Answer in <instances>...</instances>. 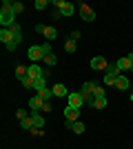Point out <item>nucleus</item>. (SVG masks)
Segmentation results:
<instances>
[{"label": "nucleus", "mask_w": 133, "mask_h": 149, "mask_svg": "<svg viewBox=\"0 0 133 149\" xmlns=\"http://www.w3.org/2000/svg\"><path fill=\"white\" fill-rule=\"evenodd\" d=\"M47 54H51V42H42V45H36V47H29V51H27L29 60H33L36 65H38V60H44Z\"/></svg>", "instance_id": "f257e3e1"}, {"label": "nucleus", "mask_w": 133, "mask_h": 149, "mask_svg": "<svg viewBox=\"0 0 133 149\" xmlns=\"http://www.w3.org/2000/svg\"><path fill=\"white\" fill-rule=\"evenodd\" d=\"M13 16H16V13H13V2L5 0V2H2V9H0V25H5L7 29L11 25H16V22H13Z\"/></svg>", "instance_id": "f03ea898"}, {"label": "nucleus", "mask_w": 133, "mask_h": 149, "mask_svg": "<svg viewBox=\"0 0 133 149\" xmlns=\"http://www.w3.org/2000/svg\"><path fill=\"white\" fill-rule=\"evenodd\" d=\"M120 78V69L115 67V65H111V67L107 69V74H104V78H102V82L107 85V87H115V80Z\"/></svg>", "instance_id": "7ed1b4c3"}, {"label": "nucleus", "mask_w": 133, "mask_h": 149, "mask_svg": "<svg viewBox=\"0 0 133 149\" xmlns=\"http://www.w3.org/2000/svg\"><path fill=\"white\" fill-rule=\"evenodd\" d=\"M53 7H58L60 16H73V11H76V5H71L67 0H53Z\"/></svg>", "instance_id": "20e7f679"}, {"label": "nucleus", "mask_w": 133, "mask_h": 149, "mask_svg": "<svg viewBox=\"0 0 133 149\" xmlns=\"http://www.w3.org/2000/svg\"><path fill=\"white\" fill-rule=\"evenodd\" d=\"M0 40L7 45V51H13L16 47H18V45L13 42V33H11V29H7V27H2V29H0Z\"/></svg>", "instance_id": "39448f33"}, {"label": "nucleus", "mask_w": 133, "mask_h": 149, "mask_svg": "<svg viewBox=\"0 0 133 149\" xmlns=\"http://www.w3.org/2000/svg\"><path fill=\"white\" fill-rule=\"evenodd\" d=\"M78 11H80V18H82L84 22H93V20H95V11H93V7H89V5H80V7H78Z\"/></svg>", "instance_id": "423d86ee"}, {"label": "nucleus", "mask_w": 133, "mask_h": 149, "mask_svg": "<svg viewBox=\"0 0 133 149\" xmlns=\"http://www.w3.org/2000/svg\"><path fill=\"white\" fill-rule=\"evenodd\" d=\"M113 65H115L118 69H120V71H127V69H131V67H133V51L129 54V56L120 58V60H115Z\"/></svg>", "instance_id": "0eeeda50"}, {"label": "nucleus", "mask_w": 133, "mask_h": 149, "mask_svg": "<svg viewBox=\"0 0 133 149\" xmlns=\"http://www.w3.org/2000/svg\"><path fill=\"white\" fill-rule=\"evenodd\" d=\"M91 69H93V71H107V69H109V62H107V58L95 56L93 60H91Z\"/></svg>", "instance_id": "6e6552de"}, {"label": "nucleus", "mask_w": 133, "mask_h": 149, "mask_svg": "<svg viewBox=\"0 0 133 149\" xmlns=\"http://www.w3.org/2000/svg\"><path fill=\"white\" fill-rule=\"evenodd\" d=\"M69 107H76V109H80V107L84 105V98H82V93L80 91H73V93H69Z\"/></svg>", "instance_id": "1a4fd4ad"}, {"label": "nucleus", "mask_w": 133, "mask_h": 149, "mask_svg": "<svg viewBox=\"0 0 133 149\" xmlns=\"http://www.w3.org/2000/svg\"><path fill=\"white\" fill-rule=\"evenodd\" d=\"M29 67V78H33V80H38V78H44V71L40 69V65H36V62H31V65H27Z\"/></svg>", "instance_id": "9d476101"}, {"label": "nucleus", "mask_w": 133, "mask_h": 149, "mask_svg": "<svg viewBox=\"0 0 133 149\" xmlns=\"http://www.w3.org/2000/svg\"><path fill=\"white\" fill-rule=\"evenodd\" d=\"M64 127L71 131H76V134H84V125L80 120H64Z\"/></svg>", "instance_id": "9b49d317"}, {"label": "nucleus", "mask_w": 133, "mask_h": 149, "mask_svg": "<svg viewBox=\"0 0 133 149\" xmlns=\"http://www.w3.org/2000/svg\"><path fill=\"white\" fill-rule=\"evenodd\" d=\"M51 91H53V96H58V98H69V89L64 87V85H60V82H56V85L51 87Z\"/></svg>", "instance_id": "f8f14e48"}, {"label": "nucleus", "mask_w": 133, "mask_h": 149, "mask_svg": "<svg viewBox=\"0 0 133 149\" xmlns=\"http://www.w3.org/2000/svg\"><path fill=\"white\" fill-rule=\"evenodd\" d=\"M42 105H44V100L40 98V96H33V98L29 100V109H31V113H38L40 109H42Z\"/></svg>", "instance_id": "ddd939ff"}, {"label": "nucleus", "mask_w": 133, "mask_h": 149, "mask_svg": "<svg viewBox=\"0 0 133 149\" xmlns=\"http://www.w3.org/2000/svg\"><path fill=\"white\" fill-rule=\"evenodd\" d=\"M64 120H78L80 118V109H76V107H69L67 105V109H64Z\"/></svg>", "instance_id": "4468645a"}, {"label": "nucleus", "mask_w": 133, "mask_h": 149, "mask_svg": "<svg viewBox=\"0 0 133 149\" xmlns=\"http://www.w3.org/2000/svg\"><path fill=\"white\" fill-rule=\"evenodd\" d=\"M9 29H11V33H13V42L16 45L22 42V29H20V25H11Z\"/></svg>", "instance_id": "2eb2a0df"}, {"label": "nucleus", "mask_w": 133, "mask_h": 149, "mask_svg": "<svg viewBox=\"0 0 133 149\" xmlns=\"http://www.w3.org/2000/svg\"><path fill=\"white\" fill-rule=\"evenodd\" d=\"M42 36L47 38V40H56V38H58V29H56V27H44Z\"/></svg>", "instance_id": "dca6fc26"}, {"label": "nucleus", "mask_w": 133, "mask_h": 149, "mask_svg": "<svg viewBox=\"0 0 133 149\" xmlns=\"http://www.w3.org/2000/svg\"><path fill=\"white\" fill-rule=\"evenodd\" d=\"M27 74H29V67H25V65H18V67H16V78H18V80L27 78Z\"/></svg>", "instance_id": "f3484780"}, {"label": "nucleus", "mask_w": 133, "mask_h": 149, "mask_svg": "<svg viewBox=\"0 0 133 149\" xmlns=\"http://www.w3.org/2000/svg\"><path fill=\"white\" fill-rule=\"evenodd\" d=\"M31 120H33V127H38V129H42V127H44V118L40 116V111L38 113H31Z\"/></svg>", "instance_id": "a211bd4d"}, {"label": "nucleus", "mask_w": 133, "mask_h": 149, "mask_svg": "<svg viewBox=\"0 0 133 149\" xmlns=\"http://www.w3.org/2000/svg\"><path fill=\"white\" fill-rule=\"evenodd\" d=\"M115 87H118V89H122V91H127V89H129V78L120 76V78L115 80Z\"/></svg>", "instance_id": "6ab92c4d"}, {"label": "nucleus", "mask_w": 133, "mask_h": 149, "mask_svg": "<svg viewBox=\"0 0 133 149\" xmlns=\"http://www.w3.org/2000/svg\"><path fill=\"white\" fill-rule=\"evenodd\" d=\"M38 96H40V98L44 100V102H51V98H53V91H51V89L47 87V89H42V91H40Z\"/></svg>", "instance_id": "aec40b11"}, {"label": "nucleus", "mask_w": 133, "mask_h": 149, "mask_svg": "<svg viewBox=\"0 0 133 149\" xmlns=\"http://www.w3.org/2000/svg\"><path fill=\"white\" fill-rule=\"evenodd\" d=\"M107 107V98L100 96V98H93V109H104Z\"/></svg>", "instance_id": "412c9836"}, {"label": "nucleus", "mask_w": 133, "mask_h": 149, "mask_svg": "<svg viewBox=\"0 0 133 149\" xmlns=\"http://www.w3.org/2000/svg\"><path fill=\"white\" fill-rule=\"evenodd\" d=\"M22 87L25 89H36V80H33V78H29V76H27V78H22Z\"/></svg>", "instance_id": "4be33fe9"}, {"label": "nucleus", "mask_w": 133, "mask_h": 149, "mask_svg": "<svg viewBox=\"0 0 133 149\" xmlns=\"http://www.w3.org/2000/svg\"><path fill=\"white\" fill-rule=\"evenodd\" d=\"M64 51H67V54H76V40H67V42H64Z\"/></svg>", "instance_id": "5701e85b"}, {"label": "nucleus", "mask_w": 133, "mask_h": 149, "mask_svg": "<svg viewBox=\"0 0 133 149\" xmlns=\"http://www.w3.org/2000/svg\"><path fill=\"white\" fill-rule=\"evenodd\" d=\"M20 125H22V129L31 131V129H33V120H31V113H29V116H27V118L22 120V123H20Z\"/></svg>", "instance_id": "b1692460"}, {"label": "nucleus", "mask_w": 133, "mask_h": 149, "mask_svg": "<svg viewBox=\"0 0 133 149\" xmlns=\"http://www.w3.org/2000/svg\"><path fill=\"white\" fill-rule=\"evenodd\" d=\"M42 89H47V78H38V80H36V91H42Z\"/></svg>", "instance_id": "393cba45"}, {"label": "nucleus", "mask_w": 133, "mask_h": 149, "mask_svg": "<svg viewBox=\"0 0 133 149\" xmlns=\"http://www.w3.org/2000/svg\"><path fill=\"white\" fill-rule=\"evenodd\" d=\"M44 62L53 67V65H56V62H58V56H56V54H53V51H51V54H47V58H44Z\"/></svg>", "instance_id": "a878e982"}, {"label": "nucleus", "mask_w": 133, "mask_h": 149, "mask_svg": "<svg viewBox=\"0 0 133 149\" xmlns=\"http://www.w3.org/2000/svg\"><path fill=\"white\" fill-rule=\"evenodd\" d=\"M25 11V5L22 2H13V13H22Z\"/></svg>", "instance_id": "bb28decb"}, {"label": "nucleus", "mask_w": 133, "mask_h": 149, "mask_svg": "<svg viewBox=\"0 0 133 149\" xmlns=\"http://www.w3.org/2000/svg\"><path fill=\"white\" fill-rule=\"evenodd\" d=\"M47 5H49L47 0H36V5H33V7H36V9H38V11H40V9H44V7H47Z\"/></svg>", "instance_id": "cd10ccee"}, {"label": "nucleus", "mask_w": 133, "mask_h": 149, "mask_svg": "<svg viewBox=\"0 0 133 149\" xmlns=\"http://www.w3.org/2000/svg\"><path fill=\"white\" fill-rule=\"evenodd\" d=\"M16 116H18V120H20V123H22V120H25L27 116H29V113H27L25 109H18V111H16Z\"/></svg>", "instance_id": "c85d7f7f"}, {"label": "nucleus", "mask_w": 133, "mask_h": 149, "mask_svg": "<svg viewBox=\"0 0 133 149\" xmlns=\"http://www.w3.org/2000/svg\"><path fill=\"white\" fill-rule=\"evenodd\" d=\"M42 134H44V131L38 129V127H33V129H31V136H42Z\"/></svg>", "instance_id": "c756f323"}, {"label": "nucleus", "mask_w": 133, "mask_h": 149, "mask_svg": "<svg viewBox=\"0 0 133 149\" xmlns=\"http://www.w3.org/2000/svg\"><path fill=\"white\" fill-rule=\"evenodd\" d=\"M100 96H104V89H102V87H95V98H100Z\"/></svg>", "instance_id": "7c9ffc66"}, {"label": "nucleus", "mask_w": 133, "mask_h": 149, "mask_svg": "<svg viewBox=\"0 0 133 149\" xmlns=\"http://www.w3.org/2000/svg\"><path fill=\"white\" fill-rule=\"evenodd\" d=\"M51 109H53V105H51V102H44V105H42V111H51Z\"/></svg>", "instance_id": "2f4dec72"}, {"label": "nucleus", "mask_w": 133, "mask_h": 149, "mask_svg": "<svg viewBox=\"0 0 133 149\" xmlns=\"http://www.w3.org/2000/svg\"><path fill=\"white\" fill-rule=\"evenodd\" d=\"M69 38H71V40H78V38H80V31H71Z\"/></svg>", "instance_id": "473e14b6"}, {"label": "nucleus", "mask_w": 133, "mask_h": 149, "mask_svg": "<svg viewBox=\"0 0 133 149\" xmlns=\"http://www.w3.org/2000/svg\"><path fill=\"white\" fill-rule=\"evenodd\" d=\"M36 31H38V33H44V25H36Z\"/></svg>", "instance_id": "72a5a7b5"}, {"label": "nucleus", "mask_w": 133, "mask_h": 149, "mask_svg": "<svg viewBox=\"0 0 133 149\" xmlns=\"http://www.w3.org/2000/svg\"><path fill=\"white\" fill-rule=\"evenodd\" d=\"M131 102H133V91H131Z\"/></svg>", "instance_id": "f704fd0d"}, {"label": "nucleus", "mask_w": 133, "mask_h": 149, "mask_svg": "<svg viewBox=\"0 0 133 149\" xmlns=\"http://www.w3.org/2000/svg\"><path fill=\"white\" fill-rule=\"evenodd\" d=\"M131 71H133V67H131Z\"/></svg>", "instance_id": "c9c22d12"}]
</instances>
